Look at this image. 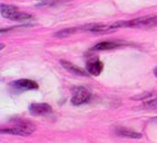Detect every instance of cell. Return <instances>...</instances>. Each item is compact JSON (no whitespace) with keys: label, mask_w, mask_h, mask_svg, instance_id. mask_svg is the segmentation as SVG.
I'll return each instance as SVG.
<instances>
[{"label":"cell","mask_w":157,"mask_h":143,"mask_svg":"<svg viewBox=\"0 0 157 143\" xmlns=\"http://www.w3.org/2000/svg\"><path fill=\"white\" fill-rule=\"evenodd\" d=\"M116 26L118 28L127 27V28H151L157 26L156 16H145L136 19L127 20V21H117Z\"/></svg>","instance_id":"obj_1"},{"label":"cell","mask_w":157,"mask_h":143,"mask_svg":"<svg viewBox=\"0 0 157 143\" xmlns=\"http://www.w3.org/2000/svg\"><path fill=\"white\" fill-rule=\"evenodd\" d=\"M0 13L3 18L10 20H16V21H27V20H32L33 16L29 13H21L18 10V8L13 6H9V5H3L1 3L0 6Z\"/></svg>","instance_id":"obj_2"},{"label":"cell","mask_w":157,"mask_h":143,"mask_svg":"<svg viewBox=\"0 0 157 143\" xmlns=\"http://www.w3.org/2000/svg\"><path fill=\"white\" fill-rule=\"evenodd\" d=\"M36 130L35 125L29 122H20L17 125L13 127H6V129H1L0 132L1 133H7V134H13V135H20V137H26V135H30L34 133Z\"/></svg>","instance_id":"obj_3"},{"label":"cell","mask_w":157,"mask_h":143,"mask_svg":"<svg viewBox=\"0 0 157 143\" xmlns=\"http://www.w3.org/2000/svg\"><path fill=\"white\" fill-rule=\"evenodd\" d=\"M81 30H86V31H91V33H97V34H108L111 31H115L118 29V27L116 26V24H111V25H102V24H90L84 27L80 28Z\"/></svg>","instance_id":"obj_4"},{"label":"cell","mask_w":157,"mask_h":143,"mask_svg":"<svg viewBox=\"0 0 157 143\" xmlns=\"http://www.w3.org/2000/svg\"><path fill=\"white\" fill-rule=\"evenodd\" d=\"M90 97H91V93H90L88 88L78 87V90L73 92V96L71 102H72L73 105H82L88 103Z\"/></svg>","instance_id":"obj_5"},{"label":"cell","mask_w":157,"mask_h":143,"mask_svg":"<svg viewBox=\"0 0 157 143\" xmlns=\"http://www.w3.org/2000/svg\"><path fill=\"white\" fill-rule=\"evenodd\" d=\"M29 112L32 115H46L52 112V106L47 103H34L29 106Z\"/></svg>","instance_id":"obj_6"},{"label":"cell","mask_w":157,"mask_h":143,"mask_svg":"<svg viewBox=\"0 0 157 143\" xmlns=\"http://www.w3.org/2000/svg\"><path fill=\"white\" fill-rule=\"evenodd\" d=\"M11 86L18 88V90H23V91H29V90H37L38 84L36 82L32 81V79H18L11 83Z\"/></svg>","instance_id":"obj_7"},{"label":"cell","mask_w":157,"mask_h":143,"mask_svg":"<svg viewBox=\"0 0 157 143\" xmlns=\"http://www.w3.org/2000/svg\"><path fill=\"white\" fill-rule=\"evenodd\" d=\"M86 71H88L89 74L93 75V76H98L103 71V63L98 61V59L90 61L86 64Z\"/></svg>","instance_id":"obj_8"},{"label":"cell","mask_w":157,"mask_h":143,"mask_svg":"<svg viewBox=\"0 0 157 143\" xmlns=\"http://www.w3.org/2000/svg\"><path fill=\"white\" fill-rule=\"evenodd\" d=\"M61 65L66 69V71H69L70 73H73V74L75 75H80V76H88L89 73L88 71H84V69L80 68L78 66H75L74 64L70 62H66V61H61Z\"/></svg>","instance_id":"obj_9"},{"label":"cell","mask_w":157,"mask_h":143,"mask_svg":"<svg viewBox=\"0 0 157 143\" xmlns=\"http://www.w3.org/2000/svg\"><path fill=\"white\" fill-rule=\"evenodd\" d=\"M124 45V42H99L93 47V50H109V49H115Z\"/></svg>","instance_id":"obj_10"},{"label":"cell","mask_w":157,"mask_h":143,"mask_svg":"<svg viewBox=\"0 0 157 143\" xmlns=\"http://www.w3.org/2000/svg\"><path fill=\"white\" fill-rule=\"evenodd\" d=\"M116 133L119 137H124V138H130V139H140L143 135L138 132L131 131L129 129H124V127H117L116 129Z\"/></svg>","instance_id":"obj_11"},{"label":"cell","mask_w":157,"mask_h":143,"mask_svg":"<svg viewBox=\"0 0 157 143\" xmlns=\"http://www.w3.org/2000/svg\"><path fill=\"white\" fill-rule=\"evenodd\" d=\"M70 0H36V5L39 7H51L67 2Z\"/></svg>","instance_id":"obj_12"},{"label":"cell","mask_w":157,"mask_h":143,"mask_svg":"<svg viewBox=\"0 0 157 143\" xmlns=\"http://www.w3.org/2000/svg\"><path fill=\"white\" fill-rule=\"evenodd\" d=\"M76 30H80V28H65V29L61 30V31H57V33L55 34V37L64 38V37H67V36L74 34Z\"/></svg>","instance_id":"obj_13"},{"label":"cell","mask_w":157,"mask_h":143,"mask_svg":"<svg viewBox=\"0 0 157 143\" xmlns=\"http://www.w3.org/2000/svg\"><path fill=\"white\" fill-rule=\"evenodd\" d=\"M157 108V97L154 100H147L146 102H144L141 104L140 108Z\"/></svg>","instance_id":"obj_14"},{"label":"cell","mask_w":157,"mask_h":143,"mask_svg":"<svg viewBox=\"0 0 157 143\" xmlns=\"http://www.w3.org/2000/svg\"><path fill=\"white\" fill-rule=\"evenodd\" d=\"M154 74H155V76H156V77H157V67L154 69Z\"/></svg>","instance_id":"obj_15"}]
</instances>
